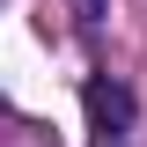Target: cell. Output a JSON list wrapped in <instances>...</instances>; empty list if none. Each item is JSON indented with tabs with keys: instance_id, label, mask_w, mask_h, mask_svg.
<instances>
[{
	"instance_id": "cell-1",
	"label": "cell",
	"mask_w": 147,
	"mask_h": 147,
	"mask_svg": "<svg viewBox=\"0 0 147 147\" xmlns=\"http://www.w3.org/2000/svg\"><path fill=\"white\" fill-rule=\"evenodd\" d=\"M81 110H88V147H125V132H132V88L125 81L96 74L81 88Z\"/></svg>"
},
{
	"instance_id": "cell-2",
	"label": "cell",
	"mask_w": 147,
	"mask_h": 147,
	"mask_svg": "<svg viewBox=\"0 0 147 147\" xmlns=\"http://www.w3.org/2000/svg\"><path fill=\"white\" fill-rule=\"evenodd\" d=\"M66 7H74V22H81V30H96V22L110 15V0H66Z\"/></svg>"
}]
</instances>
